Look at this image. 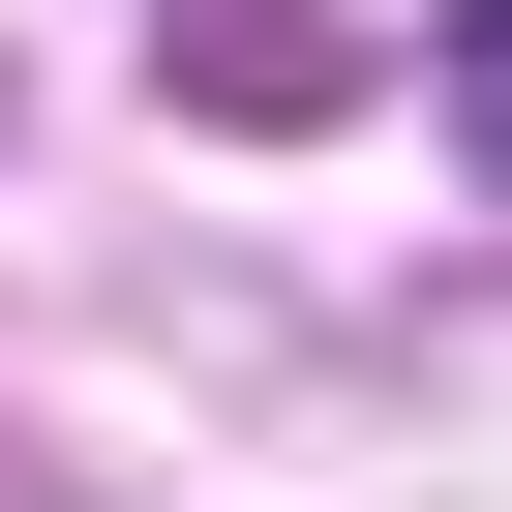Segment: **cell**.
I'll list each match as a JSON object with an SVG mask.
<instances>
[{
    "label": "cell",
    "mask_w": 512,
    "mask_h": 512,
    "mask_svg": "<svg viewBox=\"0 0 512 512\" xmlns=\"http://www.w3.org/2000/svg\"><path fill=\"white\" fill-rule=\"evenodd\" d=\"M422 91L482 121V181H512V0H452V31H422Z\"/></svg>",
    "instance_id": "1"
}]
</instances>
